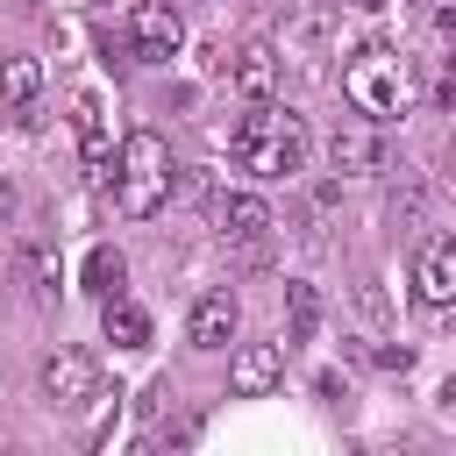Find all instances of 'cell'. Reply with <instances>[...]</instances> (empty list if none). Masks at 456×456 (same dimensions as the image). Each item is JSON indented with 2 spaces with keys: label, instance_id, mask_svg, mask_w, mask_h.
<instances>
[{
  "label": "cell",
  "instance_id": "cell-5",
  "mask_svg": "<svg viewBox=\"0 0 456 456\" xmlns=\"http://www.w3.org/2000/svg\"><path fill=\"white\" fill-rule=\"evenodd\" d=\"M43 399H50L57 413H71V406L100 399V363H93L86 349H57V356L43 363Z\"/></svg>",
  "mask_w": 456,
  "mask_h": 456
},
{
  "label": "cell",
  "instance_id": "cell-18",
  "mask_svg": "<svg viewBox=\"0 0 456 456\" xmlns=\"http://www.w3.org/2000/svg\"><path fill=\"white\" fill-rule=\"evenodd\" d=\"M356 7H385V0H356Z\"/></svg>",
  "mask_w": 456,
  "mask_h": 456
},
{
  "label": "cell",
  "instance_id": "cell-9",
  "mask_svg": "<svg viewBox=\"0 0 456 456\" xmlns=\"http://www.w3.org/2000/svg\"><path fill=\"white\" fill-rule=\"evenodd\" d=\"M214 228H221L228 242H256V235L271 228V207H264L256 192H214Z\"/></svg>",
  "mask_w": 456,
  "mask_h": 456
},
{
  "label": "cell",
  "instance_id": "cell-10",
  "mask_svg": "<svg viewBox=\"0 0 456 456\" xmlns=\"http://www.w3.org/2000/svg\"><path fill=\"white\" fill-rule=\"evenodd\" d=\"M228 78H235L242 100H271V93H278V50H271V43H242L235 64H228Z\"/></svg>",
  "mask_w": 456,
  "mask_h": 456
},
{
  "label": "cell",
  "instance_id": "cell-17",
  "mask_svg": "<svg viewBox=\"0 0 456 456\" xmlns=\"http://www.w3.org/2000/svg\"><path fill=\"white\" fill-rule=\"evenodd\" d=\"M442 406H456V378H449V385H442Z\"/></svg>",
  "mask_w": 456,
  "mask_h": 456
},
{
  "label": "cell",
  "instance_id": "cell-14",
  "mask_svg": "<svg viewBox=\"0 0 456 456\" xmlns=\"http://www.w3.org/2000/svg\"><path fill=\"white\" fill-rule=\"evenodd\" d=\"M78 278H86V292H93V299H114V292H121V278H128V264H121V249H107V242H100V249H86V271H78Z\"/></svg>",
  "mask_w": 456,
  "mask_h": 456
},
{
  "label": "cell",
  "instance_id": "cell-2",
  "mask_svg": "<svg viewBox=\"0 0 456 456\" xmlns=\"http://www.w3.org/2000/svg\"><path fill=\"white\" fill-rule=\"evenodd\" d=\"M171 142L157 135V128H135L128 142H121V171H114V200H121V214L128 221H150L164 200H171Z\"/></svg>",
  "mask_w": 456,
  "mask_h": 456
},
{
  "label": "cell",
  "instance_id": "cell-4",
  "mask_svg": "<svg viewBox=\"0 0 456 456\" xmlns=\"http://www.w3.org/2000/svg\"><path fill=\"white\" fill-rule=\"evenodd\" d=\"M178 43H185V21H178V7H164V0H142V7L128 14V50H135V64H171V57H178Z\"/></svg>",
  "mask_w": 456,
  "mask_h": 456
},
{
  "label": "cell",
  "instance_id": "cell-3",
  "mask_svg": "<svg viewBox=\"0 0 456 456\" xmlns=\"http://www.w3.org/2000/svg\"><path fill=\"white\" fill-rule=\"evenodd\" d=\"M342 100H349L356 114H370V121H392L399 100H406V64H399V50L363 43V50L342 64Z\"/></svg>",
  "mask_w": 456,
  "mask_h": 456
},
{
  "label": "cell",
  "instance_id": "cell-7",
  "mask_svg": "<svg viewBox=\"0 0 456 456\" xmlns=\"http://www.w3.org/2000/svg\"><path fill=\"white\" fill-rule=\"evenodd\" d=\"M235 321H242L235 292H200L192 314H185V342H192V349H228V342H235Z\"/></svg>",
  "mask_w": 456,
  "mask_h": 456
},
{
  "label": "cell",
  "instance_id": "cell-13",
  "mask_svg": "<svg viewBox=\"0 0 456 456\" xmlns=\"http://www.w3.org/2000/svg\"><path fill=\"white\" fill-rule=\"evenodd\" d=\"M43 93V64L36 57H0V100L7 107H28Z\"/></svg>",
  "mask_w": 456,
  "mask_h": 456
},
{
  "label": "cell",
  "instance_id": "cell-8",
  "mask_svg": "<svg viewBox=\"0 0 456 456\" xmlns=\"http://www.w3.org/2000/svg\"><path fill=\"white\" fill-rule=\"evenodd\" d=\"M278 378H285V342H249V349H235V363H228V385H235L242 399H264Z\"/></svg>",
  "mask_w": 456,
  "mask_h": 456
},
{
  "label": "cell",
  "instance_id": "cell-11",
  "mask_svg": "<svg viewBox=\"0 0 456 456\" xmlns=\"http://www.w3.org/2000/svg\"><path fill=\"white\" fill-rule=\"evenodd\" d=\"M328 157H335V171H378V121L370 114L363 121H342L335 142H328Z\"/></svg>",
  "mask_w": 456,
  "mask_h": 456
},
{
  "label": "cell",
  "instance_id": "cell-6",
  "mask_svg": "<svg viewBox=\"0 0 456 456\" xmlns=\"http://www.w3.org/2000/svg\"><path fill=\"white\" fill-rule=\"evenodd\" d=\"M413 292L428 306H456V235H428L413 256Z\"/></svg>",
  "mask_w": 456,
  "mask_h": 456
},
{
  "label": "cell",
  "instance_id": "cell-1",
  "mask_svg": "<svg viewBox=\"0 0 456 456\" xmlns=\"http://www.w3.org/2000/svg\"><path fill=\"white\" fill-rule=\"evenodd\" d=\"M228 157L249 178H292V171H306V121L285 114V107H271V100H256L228 128Z\"/></svg>",
  "mask_w": 456,
  "mask_h": 456
},
{
  "label": "cell",
  "instance_id": "cell-16",
  "mask_svg": "<svg viewBox=\"0 0 456 456\" xmlns=\"http://www.w3.org/2000/svg\"><path fill=\"white\" fill-rule=\"evenodd\" d=\"M435 100H456V64H442V71H435Z\"/></svg>",
  "mask_w": 456,
  "mask_h": 456
},
{
  "label": "cell",
  "instance_id": "cell-15",
  "mask_svg": "<svg viewBox=\"0 0 456 456\" xmlns=\"http://www.w3.org/2000/svg\"><path fill=\"white\" fill-rule=\"evenodd\" d=\"M285 306H292V335H314V321H321L314 285H285Z\"/></svg>",
  "mask_w": 456,
  "mask_h": 456
},
{
  "label": "cell",
  "instance_id": "cell-12",
  "mask_svg": "<svg viewBox=\"0 0 456 456\" xmlns=\"http://www.w3.org/2000/svg\"><path fill=\"white\" fill-rule=\"evenodd\" d=\"M100 328H107L114 349H142V342H150V314H142L135 299H121V292L100 299Z\"/></svg>",
  "mask_w": 456,
  "mask_h": 456
}]
</instances>
